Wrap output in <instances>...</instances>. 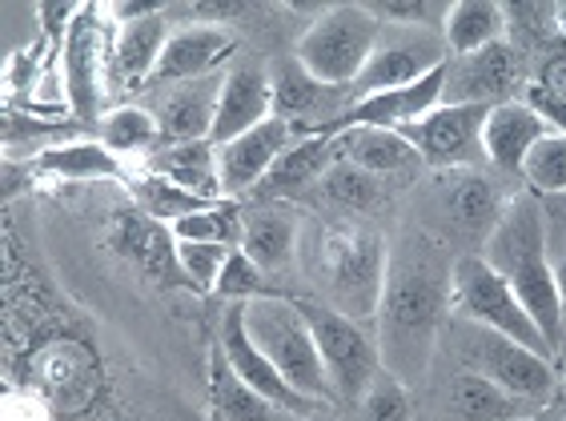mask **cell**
Wrapping results in <instances>:
<instances>
[{"label": "cell", "instance_id": "1", "mask_svg": "<svg viewBox=\"0 0 566 421\" xmlns=\"http://www.w3.org/2000/svg\"><path fill=\"white\" fill-rule=\"evenodd\" d=\"M438 261V245L422 233H406L398 249H390V273L374 317V337L381 369L406 389L426 381L442 329L450 325V265L442 270Z\"/></svg>", "mask_w": 566, "mask_h": 421}, {"label": "cell", "instance_id": "2", "mask_svg": "<svg viewBox=\"0 0 566 421\" xmlns=\"http://www.w3.org/2000/svg\"><path fill=\"white\" fill-rule=\"evenodd\" d=\"M482 257L514 290V297L523 302L531 322L538 325V334L546 337V346L563 349L566 341V322H563V293L555 281V261H551V245H546V213L534 197L518 193L506 201L499 225L491 229V238L482 241Z\"/></svg>", "mask_w": 566, "mask_h": 421}, {"label": "cell", "instance_id": "3", "mask_svg": "<svg viewBox=\"0 0 566 421\" xmlns=\"http://www.w3.org/2000/svg\"><path fill=\"white\" fill-rule=\"evenodd\" d=\"M241 317H245V334L253 337V346L270 357L273 369L290 381V389H297L314 406H329L334 401L317 341L290 293L253 297V302L241 305Z\"/></svg>", "mask_w": 566, "mask_h": 421}, {"label": "cell", "instance_id": "4", "mask_svg": "<svg viewBox=\"0 0 566 421\" xmlns=\"http://www.w3.org/2000/svg\"><path fill=\"white\" fill-rule=\"evenodd\" d=\"M447 346L467 366V373H479V378L494 381V386H502L514 398L534 401V406H546V401L555 398L558 389L555 361H546L543 354L526 349L514 337H502L494 329H482V325L454 322L450 317Z\"/></svg>", "mask_w": 566, "mask_h": 421}, {"label": "cell", "instance_id": "5", "mask_svg": "<svg viewBox=\"0 0 566 421\" xmlns=\"http://www.w3.org/2000/svg\"><path fill=\"white\" fill-rule=\"evenodd\" d=\"M381 41V21L366 4H334L317 12L310 29L297 41L294 56L305 65V73L317 76L329 88H346L370 65L374 49Z\"/></svg>", "mask_w": 566, "mask_h": 421}, {"label": "cell", "instance_id": "6", "mask_svg": "<svg viewBox=\"0 0 566 421\" xmlns=\"http://www.w3.org/2000/svg\"><path fill=\"white\" fill-rule=\"evenodd\" d=\"M322 273H326L329 305L354 322L378 317L390 245L378 229H329L322 238Z\"/></svg>", "mask_w": 566, "mask_h": 421}, {"label": "cell", "instance_id": "7", "mask_svg": "<svg viewBox=\"0 0 566 421\" xmlns=\"http://www.w3.org/2000/svg\"><path fill=\"white\" fill-rule=\"evenodd\" d=\"M450 317L454 322L482 325V329H494L502 337H514L526 349L543 354L546 361H555V349L546 346V337L538 334V325L531 322L523 302L486 265L482 253H462L458 261H450Z\"/></svg>", "mask_w": 566, "mask_h": 421}, {"label": "cell", "instance_id": "8", "mask_svg": "<svg viewBox=\"0 0 566 421\" xmlns=\"http://www.w3.org/2000/svg\"><path fill=\"white\" fill-rule=\"evenodd\" d=\"M294 305L302 309L305 325H310V334L317 341V354H322V366H326L334 401H342L349 410L370 389V381L381 373L378 337L366 334V325L346 317L334 305L317 302V297H294Z\"/></svg>", "mask_w": 566, "mask_h": 421}, {"label": "cell", "instance_id": "9", "mask_svg": "<svg viewBox=\"0 0 566 421\" xmlns=\"http://www.w3.org/2000/svg\"><path fill=\"white\" fill-rule=\"evenodd\" d=\"M61 76H65V108L73 120L105 117V76H113V41L105 33V9L85 4L61 44Z\"/></svg>", "mask_w": 566, "mask_h": 421}, {"label": "cell", "instance_id": "10", "mask_svg": "<svg viewBox=\"0 0 566 421\" xmlns=\"http://www.w3.org/2000/svg\"><path fill=\"white\" fill-rule=\"evenodd\" d=\"M438 65H447V41L438 36V29H381L370 65L349 85V105L374 93L415 85Z\"/></svg>", "mask_w": 566, "mask_h": 421}, {"label": "cell", "instance_id": "11", "mask_svg": "<svg viewBox=\"0 0 566 421\" xmlns=\"http://www.w3.org/2000/svg\"><path fill=\"white\" fill-rule=\"evenodd\" d=\"M486 105H438L426 117L402 125V137L415 145L422 165L434 169H462L486 161L482 149V125H486Z\"/></svg>", "mask_w": 566, "mask_h": 421}, {"label": "cell", "instance_id": "12", "mask_svg": "<svg viewBox=\"0 0 566 421\" xmlns=\"http://www.w3.org/2000/svg\"><path fill=\"white\" fill-rule=\"evenodd\" d=\"M447 76H450V61L447 65H438L434 73H426L422 81L406 88H390V93H374V97H361L354 105H346L338 117L322 125V137H338L346 129H402L410 120L426 117L430 108L442 105V93H447Z\"/></svg>", "mask_w": 566, "mask_h": 421}, {"label": "cell", "instance_id": "13", "mask_svg": "<svg viewBox=\"0 0 566 421\" xmlns=\"http://www.w3.org/2000/svg\"><path fill=\"white\" fill-rule=\"evenodd\" d=\"M218 349H221V357L229 361V369H233V373H238L245 386L258 389L262 398L273 401V406H282L290 418L305 421V418H314V413H317L314 401H305L297 389H290V381H285L282 373L273 369L270 357L253 346V337L245 334V317H241V305H229V309H226Z\"/></svg>", "mask_w": 566, "mask_h": 421}, {"label": "cell", "instance_id": "14", "mask_svg": "<svg viewBox=\"0 0 566 421\" xmlns=\"http://www.w3.org/2000/svg\"><path fill=\"white\" fill-rule=\"evenodd\" d=\"M294 145V125L282 117L262 120L258 129L218 145V185L221 197H241L265 181L277 157Z\"/></svg>", "mask_w": 566, "mask_h": 421}, {"label": "cell", "instance_id": "15", "mask_svg": "<svg viewBox=\"0 0 566 421\" xmlns=\"http://www.w3.org/2000/svg\"><path fill=\"white\" fill-rule=\"evenodd\" d=\"M518 88V56L506 41L450 61L442 105H502Z\"/></svg>", "mask_w": 566, "mask_h": 421}, {"label": "cell", "instance_id": "16", "mask_svg": "<svg viewBox=\"0 0 566 421\" xmlns=\"http://www.w3.org/2000/svg\"><path fill=\"white\" fill-rule=\"evenodd\" d=\"M238 53V36L229 24L218 21H197L169 33L161 61H157V73L153 81H174V85H186V81H206L213 76L229 56Z\"/></svg>", "mask_w": 566, "mask_h": 421}, {"label": "cell", "instance_id": "17", "mask_svg": "<svg viewBox=\"0 0 566 421\" xmlns=\"http://www.w3.org/2000/svg\"><path fill=\"white\" fill-rule=\"evenodd\" d=\"M270 117H273L270 69L258 65V61H241V65H233L221 76L218 113H213V133H209V140H213V145H226V140L241 137V133L258 129V125Z\"/></svg>", "mask_w": 566, "mask_h": 421}, {"label": "cell", "instance_id": "18", "mask_svg": "<svg viewBox=\"0 0 566 421\" xmlns=\"http://www.w3.org/2000/svg\"><path fill=\"white\" fill-rule=\"evenodd\" d=\"M109 245L117 249V257L142 265L153 281H169V273L181 270L174 229L153 221L145 209H125V213L113 217Z\"/></svg>", "mask_w": 566, "mask_h": 421}, {"label": "cell", "instance_id": "19", "mask_svg": "<svg viewBox=\"0 0 566 421\" xmlns=\"http://www.w3.org/2000/svg\"><path fill=\"white\" fill-rule=\"evenodd\" d=\"M218 93L221 76H206V81H186V85L169 88L157 105V129H161V149L165 145H186V140H209L213 133V113H218Z\"/></svg>", "mask_w": 566, "mask_h": 421}, {"label": "cell", "instance_id": "20", "mask_svg": "<svg viewBox=\"0 0 566 421\" xmlns=\"http://www.w3.org/2000/svg\"><path fill=\"white\" fill-rule=\"evenodd\" d=\"M543 117L534 113L526 101H502L486 113V125H482V149H486V161L502 165V169H518L523 173L526 152L546 137Z\"/></svg>", "mask_w": 566, "mask_h": 421}, {"label": "cell", "instance_id": "21", "mask_svg": "<svg viewBox=\"0 0 566 421\" xmlns=\"http://www.w3.org/2000/svg\"><path fill=\"white\" fill-rule=\"evenodd\" d=\"M270 85H273V117L290 120H317L322 113L338 105V97L346 88H329L322 85L317 76L305 73V65L297 61L294 53L290 56H277L270 65Z\"/></svg>", "mask_w": 566, "mask_h": 421}, {"label": "cell", "instance_id": "22", "mask_svg": "<svg viewBox=\"0 0 566 421\" xmlns=\"http://www.w3.org/2000/svg\"><path fill=\"white\" fill-rule=\"evenodd\" d=\"M338 161V145L334 137H322V133H310L305 140H294L290 149L277 157L265 181L258 185V193L277 201V197H294L302 189H314L322 185V177L329 173V165Z\"/></svg>", "mask_w": 566, "mask_h": 421}, {"label": "cell", "instance_id": "23", "mask_svg": "<svg viewBox=\"0 0 566 421\" xmlns=\"http://www.w3.org/2000/svg\"><path fill=\"white\" fill-rule=\"evenodd\" d=\"M165 44H169V29H165L161 12L117 24V33H113V81L125 88L153 81Z\"/></svg>", "mask_w": 566, "mask_h": 421}, {"label": "cell", "instance_id": "24", "mask_svg": "<svg viewBox=\"0 0 566 421\" xmlns=\"http://www.w3.org/2000/svg\"><path fill=\"white\" fill-rule=\"evenodd\" d=\"M145 169L161 181L177 185L193 197H221L218 185V145L213 140H186V145H165L153 157H145Z\"/></svg>", "mask_w": 566, "mask_h": 421}, {"label": "cell", "instance_id": "25", "mask_svg": "<svg viewBox=\"0 0 566 421\" xmlns=\"http://www.w3.org/2000/svg\"><path fill=\"white\" fill-rule=\"evenodd\" d=\"M33 169L56 181H125V165L101 140H56L33 157Z\"/></svg>", "mask_w": 566, "mask_h": 421}, {"label": "cell", "instance_id": "26", "mask_svg": "<svg viewBox=\"0 0 566 421\" xmlns=\"http://www.w3.org/2000/svg\"><path fill=\"white\" fill-rule=\"evenodd\" d=\"M245 253H250L265 273H277L282 265L294 261L297 249V217L282 206H258L241 217V241Z\"/></svg>", "mask_w": 566, "mask_h": 421}, {"label": "cell", "instance_id": "27", "mask_svg": "<svg viewBox=\"0 0 566 421\" xmlns=\"http://www.w3.org/2000/svg\"><path fill=\"white\" fill-rule=\"evenodd\" d=\"M447 410L454 421H526V418H534L538 406L514 398V393H506V389L494 386V381L462 369V373L450 381Z\"/></svg>", "mask_w": 566, "mask_h": 421}, {"label": "cell", "instance_id": "28", "mask_svg": "<svg viewBox=\"0 0 566 421\" xmlns=\"http://www.w3.org/2000/svg\"><path fill=\"white\" fill-rule=\"evenodd\" d=\"M334 145H338L342 161L358 165V169H366L370 177L402 173V169L422 165L415 145L394 129H346L334 137Z\"/></svg>", "mask_w": 566, "mask_h": 421}, {"label": "cell", "instance_id": "29", "mask_svg": "<svg viewBox=\"0 0 566 421\" xmlns=\"http://www.w3.org/2000/svg\"><path fill=\"white\" fill-rule=\"evenodd\" d=\"M209 418L213 421H290V413L282 406H273L270 398H262L258 389H250L245 381L229 369V361L221 357V349L209 361Z\"/></svg>", "mask_w": 566, "mask_h": 421}, {"label": "cell", "instance_id": "30", "mask_svg": "<svg viewBox=\"0 0 566 421\" xmlns=\"http://www.w3.org/2000/svg\"><path fill=\"white\" fill-rule=\"evenodd\" d=\"M506 33V9L491 4V0H458L447 9V21H442V41H447V53L470 56L479 49H491Z\"/></svg>", "mask_w": 566, "mask_h": 421}, {"label": "cell", "instance_id": "31", "mask_svg": "<svg viewBox=\"0 0 566 421\" xmlns=\"http://www.w3.org/2000/svg\"><path fill=\"white\" fill-rule=\"evenodd\" d=\"M97 140L117 157H137V152H157L161 149V129L157 117L142 105H117L109 108L97 125Z\"/></svg>", "mask_w": 566, "mask_h": 421}, {"label": "cell", "instance_id": "32", "mask_svg": "<svg viewBox=\"0 0 566 421\" xmlns=\"http://www.w3.org/2000/svg\"><path fill=\"white\" fill-rule=\"evenodd\" d=\"M499 206V193H494V185L479 173H462L450 189V217H454L458 225L467 229V233H482V238H491V229L499 225L502 217Z\"/></svg>", "mask_w": 566, "mask_h": 421}, {"label": "cell", "instance_id": "33", "mask_svg": "<svg viewBox=\"0 0 566 421\" xmlns=\"http://www.w3.org/2000/svg\"><path fill=\"white\" fill-rule=\"evenodd\" d=\"M349 421H415V401L402 381L381 369L370 389L349 406Z\"/></svg>", "mask_w": 566, "mask_h": 421}, {"label": "cell", "instance_id": "34", "mask_svg": "<svg viewBox=\"0 0 566 421\" xmlns=\"http://www.w3.org/2000/svg\"><path fill=\"white\" fill-rule=\"evenodd\" d=\"M322 193L329 197V201H338L342 209H354V213H366V209L378 206V177H370L366 169H358V165L349 161H334L329 165V173L322 177V185H317Z\"/></svg>", "mask_w": 566, "mask_h": 421}, {"label": "cell", "instance_id": "35", "mask_svg": "<svg viewBox=\"0 0 566 421\" xmlns=\"http://www.w3.org/2000/svg\"><path fill=\"white\" fill-rule=\"evenodd\" d=\"M213 297L229 305H245L253 297H270V285H265V270L245 253L241 245L229 249L226 265H221V277L213 285Z\"/></svg>", "mask_w": 566, "mask_h": 421}, {"label": "cell", "instance_id": "36", "mask_svg": "<svg viewBox=\"0 0 566 421\" xmlns=\"http://www.w3.org/2000/svg\"><path fill=\"white\" fill-rule=\"evenodd\" d=\"M523 177L534 193H543V197L566 193V137L546 133V137L526 152Z\"/></svg>", "mask_w": 566, "mask_h": 421}, {"label": "cell", "instance_id": "37", "mask_svg": "<svg viewBox=\"0 0 566 421\" xmlns=\"http://www.w3.org/2000/svg\"><path fill=\"white\" fill-rule=\"evenodd\" d=\"M137 201H142V209L153 217V221H161V225H174V221H181V217L197 213V209L213 206V201H206V197H193L186 193V189H177V185L161 181V177H145L137 189Z\"/></svg>", "mask_w": 566, "mask_h": 421}, {"label": "cell", "instance_id": "38", "mask_svg": "<svg viewBox=\"0 0 566 421\" xmlns=\"http://www.w3.org/2000/svg\"><path fill=\"white\" fill-rule=\"evenodd\" d=\"M169 229H174L177 241H213V245H238L241 241V221L226 206L197 209V213L174 221Z\"/></svg>", "mask_w": 566, "mask_h": 421}, {"label": "cell", "instance_id": "39", "mask_svg": "<svg viewBox=\"0 0 566 421\" xmlns=\"http://www.w3.org/2000/svg\"><path fill=\"white\" fill-rule=\"evenodd\" d=\"M229 249L233 245H213V241H177V261H181V273L193 290L213 293L221 277V265H226Z\"/></svg>", "mask_w": 566, "mask_h": 421}, {"label": "cell", "instance_id": "40", "mask_svg": "<svg viewBox=\"0 0 566 421\" xmlns=\"http://www.w3.org/2000/svg\"><path fill=\"white\" fill-rule=\"evenodd\" d=\"M53 53H56V44L36 36L33 44H24L21 53L9 56V65H4V97H9V105H12V97H17V88L24 93L44 69L53 65Z\"/></svg>", "mask_w": 566, "mask_h": 421}, {"label": "cell", "instance_id": "41", "mask_svg": "<svg viewBox=\"0 0 566 421\" xmlns=\"http://www.w3.org/2000/svg\"><path fill=\"white\" fill-rule=\"evenodd\" d=\"M366 9L381 24H394V29H438L447 21V9H434L426 0H378V4H366Z\"/></svg>", "mask_w": 566, "mask_h": 421}, {"label": "cell", "instance_id": "42", "mask_svg": "<svg viewBox=\"0 0 566 421\" xmlns=\"http://www.w3.org/2000/svg\"><path fill=\"white\" fill-rule=\"evenodd\" d=\"M85 129L81 120H53V117H29L21 113L17 117V108L4 113V145H17V140H33V137H65L76 140V133Z\"/></svg>", "mask_w": 566, "mask_h": 421}, {"label": "cell", "instance_id": "43", "mask_svg": "<svg viewBox=\"0 0 566 421\" xmlns=\"http://www.w3.org/2000/svg\"><path fill=\"white\" fill-rule=\"evenodd\" d=\"M526 105L543 117L546 129H558V137H566V101H558L555 93H546V88L534 81V85L526 88Z\"/></svg>", "mask_w": 566, "mask_h": 421}, {"label": "cell", "instance_id": "44", "mask_svg": "<svg viewBox=\"0 0 566 421\" xmlns=\"http://www.w3.org/2000/svg\"><path fill=\"white\" fill-rule=\"evenodd\" d=\"M538 85H543L546 93H555L558 101H566V49L546 56L543 73H538Z\"/></svg>", "mask_w": 566, "mask_h": 421}, {"label": "cell", "instance_id": "45", "mask_svg": "<svg viewBox=\"0 0 566 421\" xmlns=\"http://www.w3.org/2000/svg\"><path fill=\"white\" fill-rule=\"evenodd\" d=\"M555 281H558V293H563V322H566V253L555 261Z\"/></svg>", "mask_w": 566, "mask_h": 421}, {"label": "cell", "instance_id": "46", "mask_svg": "<svg viewBox=\"0 0 566 421\" xmlns=\"http://www.w3.org/2000/svg\"><path fill=\"white\" fill-rule=\"evenodd\" d=\"M555 21H558V33H563V41H566V9L555 12Z\"/></svg>", "mask_w": 566, "mask_h": 421}, {"label": "cell", "instance_id": "47", "mask_svg": "<svg viewBox=\"0 0 566 421\" xmlns=\"http://www.w3.org/2000/svg\"><path fill=\"white\" fill-rule=\"evenodd\" d=\"M305 421H338V418H326V413H314V418H305Z\"/></svg>", "mask_w": 566, "mask_h": 421}, {"label": "cell", "instance_id": "48", "mask_svg": "<svg viewBox=\"0 0 566 421\" xmlns=\"http://www.w3.org/2000/svg\"><path fill=\"white\" fill-rule=\"evenodd\" d=\"M563 393H566V381H563Z\"/></svg>", "mask_w": 566, "mask_h": 421}, {"label": "cell", "instance_id": "49", "mask_svg": "<svg viewBox=\"0 0 566 421\" xmlns=\"http://www.w3.org/2000/svg\"><path fill=\"white\" fill-rule=\"evenodd\" d=\"M526 421H538V418H526Z\"/></svg>", "mask_w": 566, "mask_h": 421}, {"label": "cell", "instance_id": "50", "mask_svg": "<svg viewBox=\"0 0 566 421\" xmlns=\"http://www.w3.org/2000/svg\"><path fill=\"white\" fill-rule=\"evenodd\" d=\"M563 421H566V418H563Z\"/></svg>", "mask_w": 566, "mask_h": 421}]
</instances>
